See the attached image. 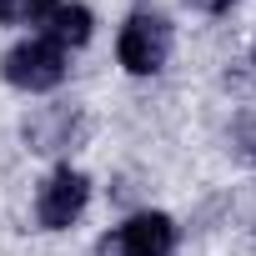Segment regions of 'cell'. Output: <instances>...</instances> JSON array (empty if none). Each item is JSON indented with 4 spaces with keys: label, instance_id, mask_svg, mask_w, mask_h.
Listing matches in <instances>:
<instances>
[{
    "label": "cell",
    "instance_id": "7",
    "mask_svg": "<svg viewBox=\"0 0 256 256\" xmlns=\"http://www.w3.org/2000/svg\"><path fill=\"white\" fill-rule=\"evenodd\" d=\"M191 6H196V10H211V16H216V10H226V6H236V0H191Z\"/></svg>",
    "mask_w": 256,
    "mask_h": 256
},
{
    "label": "cell",
    "instance_id": "2",
    "mask_svg": "<svg viewBox=\"0 0 256 256\" xmlns=\"http://www.w3.org/2000/svg\"><path fill=\"white\" fill-rule=\"evenodd\" d=\"M116 56L131 76H156L171 56V20L156 16V10H131L120 26V40H116Z\"/></svg>",
    "mask_w": 256,
    "mask_h": 256
},
{
    "label": "cell",
    "instance_id": "3",
    "mask_svg": "<svg viewBox=\"0 0 256 256\" xmlns=\"http://www.w3.org/2000/svg\"><path fill=\"white\" fill-rule=\"evenodd\" d=\"M171 246H176V221L161 211H141L120 221L110 236H100L96 256H171Z\"/></svg>",
    "mask_w": 256,
    "mask_h": 256
},
{
    "label": "cell",
    "instance_id": "4",
    "mask_svg": "<svg viewBox=\"0 0 256 256\" xmlns=\"http://www.w3.org/2000/svg\"><path fill=\"white\" fill-rule=\"evenodd\" d=\"M86 201H90V181H86L80 171L60 166V171L46 176V186H40V196H36V221H40L46 231H66V226L86 211Z\"/></svg>",
    "mask_w": 256,
    "mask_h": 256
},
{
    "label": "cell",
    "instance_id": "1",
    "mask_svg": "<svg viewBox=\"0 0 256 256\" xmlns=\"http://www.w3.org/2000/svg\"><path fill=\"white\" fill-rule=\"evenodd\" d=\"M0 76L16 90H30V96L56 90L66 80V46H56L50 36H30V40H20L0 56Z\"/></svg>",
    "mask_w": 256,
    "mask_h": 256
},
{
    "label": "cell",
    "instance_id": "5",
    "mask_svg": "<svg viewBox=\"0 0 256 256\" xmlns=\"http://www.w3.org/2000/svg\"><path fill=\"white\" fill-rule=\"evenodd\" d=\"M90 26H96V20H90V10H86V6L56 0V10L40 20V36H50L56 46H66V50H70V46H86V40H90Z\"/></svg>",
    "mask_w": 256,
    "mask_h": 256
},
{
    "label": "cell",
    "instance_id": "6",
    "mask_svg": "<svg viewBox=\"0 0 256 256\" xmlns=\"http://www.w3.org/2000/svg\"><path fill=\"white\" fill-rule=\"evenodd\" d=\"M56 0H0V26H40Z\"/></svg>",
    "mask_w": 256,
    "mask_h": 256
}]
</instances>
